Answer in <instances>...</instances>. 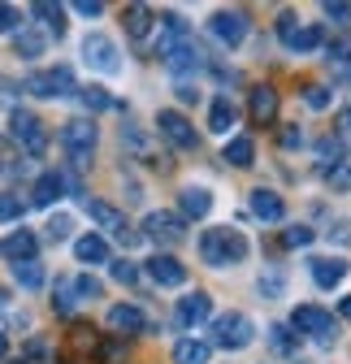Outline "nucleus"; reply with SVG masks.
Returning <instances> with one entry per match:
<instances>
[{"label": "nucleus", "instance_id": "41", "mask_svg": "<svg viewBox=\"0 0 351 364\" xmlns=\"http://www.w3.org/2000/svg\"><path fill=\"white\" fill-rule=\"evenodd\" d=\"M325 18H330L334 26H351V5H347V0H330V5H325Z\"/></svg>", "mask_w": 351, "mask_h": 364}, {"label": "nucleus", "instance_id": "33", "mask_svg": "<svg viewBox=\"0 0 351 364\" xmlns=\"http://www.w3.org/2000/svg\"><path fill=\"white\" fill-rule=\"evenodd\" d=\"M18 57H26V61L43 57V35L39 31H18Z\"/></svg>", "mask_w": 351, "mask_h": 364}, {"label": "nucleus", "instance_id": "51", "mask_svg": "<svg viewBox=\"0 0 351 364\" xmlns=\"http://www.w3.org/2000/svg\"><path fill=\"white\" fill-rule=\"evenodd\" d=\"M338 312H342L347 321H351V295H342V299H338Z\"/></svg>", "mask_w": 351, "mask_h": 364}, {"label": "nucleus", "instance_id": "31", "mask_svg": "<svg viewBox=\"0 0 351 364\" xmlns=\"http://www.w3.org/2000/svg\"><path fill=\"white\" fill-rule=\"evenodd\" d=\"M14 278H18V287H26V291H39L48 273H43V264H39V260H22V264H14Z\"/></svg>", "mask_w": 351, "mask_h": 364}, {"label": "nucleus", "instance_id": "20", "mask_svg": "<svg viewBox=\"0 0 351 364\" xmlns=\"http://www.w3.org/2000/svg\"><path fill=\"white\" fill-rule=\"evenodd\" d=\"M178 208H183L187 221H204V217L212 213V191H208V187H183Z\"/></svg>", "mask_w": 351, "mask_h": 364}, {"label": "nucleus", "instance_id": "39", "mask_svg": "<svg viewBox=\"0 0 351 364\" xmlns=\"http://www.w3.org/2000/svg\"><path fill=\"white\" fill-rule=\"evenodd\" d=\"M22 213H26V200L22 196H14V191L0 196V221H18Z\"/></svg>", "mask_w": 351, "mask_h": 364}, {"label": "nucleus", "instance_id": "46", "mask_svg": "<svg viewBox=\"0 0 351 364\" xmlns=\"http://www.w3.org/2000/svg\"><path fill=\"white\" fill-rule=\"evenodd\" d=\"M282 148H286V152L303 148V130H299V126H286V130H282Z\"/></svg>", "mask_w": 351, "mask_h": 364}, {"label": "nucleus", "instance_id": "16", "mask_svg": "<svg viewBox=\"0 0 351 364\" xmlns=\"http://www.w3.org/2000/svg\"><path fill=\"white\" fill-rule=\"evenodd\" d=\"M109 330H117V334H144L152 326H148V316L135 304H113L109 308Z\"/></svg>", "mask_w": 351, "mask_h": 364}, {"label": "nucleus", "instance_id": "10", "mask_svg": "<svg viewBox=\"0 0 351 364\" xmlns=\"http://www.w3.org/2000/svg\"><path fill=\"white\" fill-rule=\"evenodd\" d=\"M208 31H212V39L222 43V48H239L247 39V14L243 9H217L208 18Z\"/></svg>", "mask_w": 351, "mask_h": 364}, {"label": "nucleus", "instance_id": "35", "mask_svg": "<svg viewBox=\"0 0 351 364\" xmlns=\"http://www.w3.org/2000/svg\"><path fill=\"white\" fill-rule=\"evenodd\" d=\"M303 105H308L313 113H325V109L334 105V96H330V87H321V82H313V87H303Z\"/></svg>", "mask_w": 351, "mask_h": 364}, {"label": "nucleus", "instance_id": "40", "mask_svg": "<svg viewBox=\"0 0 351 364\" xmlns=\"http://www.w3.org/2000/svg\"><path fill=\"white\" fill-rule=\"evenodd\" d=\"M70 287H74V295H78V299H100V295H104V291H100V282H96V278H87V273L70 278Z\"/></svg>", "mask_w": 351, "mask_h": 364}, {"label": "nucleus", "instance_id": "5", "mask_svg": "<svg viewBox=\"0 0 351 364\" xmlns=\"http://www.w3.org/2000/svg\"><path fill=\"white\" fill-rule=\"evenodd\" d=\"M9 134L18 139V148L26 152V156H43L48 152V130H43V122L35 117V113H26V109H14L9 113Z\"/></svg>", "mask_w": 351, "mask_h": 364}, {"label": "nucleus", "instance_id": "14", "mask_svg": "<svg viewBox=\"0 0 351 364\" xmlns=\"http://www.w3.org/2000/svg\"><path fill=\"white\" fill-rule=\"evenodd\" d=\"M278 91L274 87H265V82H260V87H252V96H247V113H252V122L256 126H274L278 122Z\"/></svg>", "mask_w": 351, "mask_h": 364}, {"label": "nucleus", "instance_id": "42", "mask_svg": "<svg viewBox=\"0 0 351 364\" xmlns=\"http://www.w3.org/2000/svg\"><path fill=\"white\" fill-rule=\"evenodd\" d=\"M282 273L274 269V273H265V278H260V295H265V299H282Z\"/></svg>", "mask_w": 351, "mask_h": 364}, {"label": "nucleus", "instance_id": "47", "mask_svg": "<svg viewBox=\"0 0 351 364\" xmlns=\"http://www.w3.org/2000/svg\"><path fill=\"white\" fill-rule=\"evenodd\" d=\"M74 14H82V18H100V14H104V5H100V0H78Z\"/></svg>", "mask_w": 351, "mask_h": 364}, {"label": "nucleus", "instance_id": "1", "mask_svg": "<svg viewBox=\"0 0 351 364\" xmlns=\"http://www.w3.org/2000/svg\"><path fill=\"white\" fill-rule=\"evenodd\" d=\"M200 256L212 269L243 264L247 260V239H243V230H234V225H208V230L200 235Z\"/></svg>", "mask_w": 351, "mask_h": 364}, {"label": "nucleus", "instance_id": "6", "mask_svg": "<svg viewBox=\"0 0 351 364\" xmlns=\"http://www.w3.org/2000/svg\"><path fill=\"white\" fill-rule=\"evenodd\" d=\"M156 130H161V139L173 144L178 152H195V148H200V134H195L191 117L178 113V109H161V113H156Z\"/></svg>", "mask_w": 351, "mask_h": 364}, {"label": "nucleus", "instance_id": "27", "mask_svg": "<svg viewBox=\"0 0 351 364\" xmlns=\"http://www.w3.org/2000/svg\"><path fill=\"white\" fill-rule=\"evenodd\" d=\"M208 343L204 338H178L173 343V364H208Z\"/></svg>", "mask_w": 351, "mask_h": 364}, {"label": "nucleus", "instance_id": "34", "mask_svg": "<svg viewBox=\"0 0 351 364\" xmlns=\"http://www.w3.org/2000/svg\"><path fill=\"white\" fill-rule=\"evenodd\" d=\"M325 182H330V191H338V196H347V191H351V165H347V161H338V165H330V169H325Z\"/></svg>", "mask_w": 351, "mask_h": 364}, {"label": "nucleus", "instance_id": "2", "mask_svg": "<svg viewBox=\"0 0 351 364\" xmlns=\"http://www.w3.org/2000/svg\"><path fill=\"white\" fill-rule=\"evenodd\" d=\"M291 330L308 334V338H313V343H321V347L338 343V321H334L325 308H317V304H299V308L291 312Z\"/></svg>", "mask_w": 351, "mask_h": 364}, {"label": "nucleus", "instance_id": "44", "mask_svg": "<svg viewBox=\"0 0 351 364\" xmlns=\"http://www.w3.org/2000/svg\"><path fill=\"white\" fill-rule=\"evenodd\" d=\"M18 22H22V14H18L14 5H0V35H14Z\"/></svg>", "mask_w": 351, "mask_h": 364}, {"label": "nucleus", "instance_id": "15", "mask_svg": "<svg viewBox=\"0 0 351 364\" xmlns=\"http://www.w3.org/2000/svg\"><path fill=\"white\" fill-rule=\"evenodd\" d=\"M148 278L156 282V287H183L187 282V264L178 260V256H152L148 260Z\"/></svg>", "mask_w": 351, "mask_h": 364}, {"label": "nucleus", "instance_id": "8", "mask_svg": "<svg viewBox=\"0 0 351 364\" xmlns=\"http://www.w3.org/2000/svg\"><path fill=\"white\" fill-rule=\"evenodd\" d=\"M82 61L92 65L96 74H122V53H117V43L100 31H92L82 39Z\"/></svg>", "mask_w": 351, "mask_h": 364}, {"label": "nucleus", "instance_id": "37", "mask_svg": "<svg viewBox=\"0 0 351 364\" xmlns=\"http://www.w3.org/2000/svg\"><path fill=\"white\" fill-rule=\"evenodd\" d=\"M74 304H78V299H74V287H70V278H61L57 291H53V308H57L61 316H74Z\"/></svg>", "mask_w": 351, "mask_h": 364}, {"label": "nucleus", "instance_id": "36", "mask_svg": "<svg viewBox=\"0 0 351 364\" xmlns=\"http://www.w3.org/2000/svg\"><path fill=\"white\" fill-rule=\"evenodd\" d=\"M43 230H48V239H53V243H65V239H70V230H74V217H70V213H53Z\"/></svg>", "mask_w": 351, "mask_h": 364}, {"label": "nucleus", "instance_id": "18", "mask_svg": "<svg viewBox=\"0 0 351 364\" xmlns=\"http://www.w3.org/2000/svg\"><path fill=\"white\" fill-rule=\"evenodd\" d=\"M122 22H126V35L130 39H148L152 26H156V9L152 5H126L122 9Z\"/></svg>", "mask_w": 351, "mask_h": 364}, {"label": "nucleus", "instance_id": "52", "mask_svg": "<svg viewBox=\"0 0 351 364\" xmlns=\"http://www.w3.org/2000/svg\"><path fill=\"white\" fill-rule=\"evenodd\" d=\"M9 351V338H5V330H0V355H5Z\"/></svg>", "mask_w": 351, "mask_h": 364}, {"label": "nucleus", "instance_id": "43", "mask_svg": "<svg viewBox=\"0 0 351 364\" xmlns=\"http://www.w3.org/2000/svg\"><path fill=\"white\" fill-rule=\"evenodd\" d=\"M113 278H117L122 287H135V282H139V269L130 264V260H113Z\"/></svg>", "mask_w": 351, "mask_h": 364}, {"label": "nucleus", "instance_id": "30", "mask_svg": "<svg viewBox=\"0 0 351 364\" xmlns=\"http://www.w3.org/2000/svg\"><path fill=\"white\" fill-rule=\"evenodd\" d=\"M325 61H330V70H334L338 82H351V48H347V43H330Z\"/></svg>", "mask_w": 351, "mask_h": 364}, {"label": "nucleus", "instance_id": "3", "mask_svg": "<svg viewBox=\"0 0 351 364\" xmlns=\"http://www.w3.org/2000/svg\"><path fill=\"white\" fill-rule=\"evenodd\" d=\"M96 122H87V117H74V122H65L61 126V148L70 152V161L78 165V169H87L92 165V152H96Z\"/></svg>", "mask_w": 351, "mask_h": 364}, {"label": "nucleus", "instance_id": "7", "mask_svg": "<svg viewBox=\"0 0 351 364\" xmlns=\"http://www.w3.org/2000/svg\"><path fill=\"white\" fill-rule=\"evenodd\" d=\"M26 91H31V96H39V100H65V96H74V91H78V82H74V74L65 65H57V70L31 74L26 78Z\"/></svg>", "mask_w": 351, "mask_h": 364}, {"label": "nucleus", "instance_id": "24", "mask_svg": "<svg viewBox=\"0 0 351 364\" xmlns=\"http://www.w3.org/2000/svg\"><path fill=\"white\" fill-rule=\"evenodd\" d=\"M239 122V109H234V100L230 96H217L212 100V109H208V130L212 134H230V126Z\"/></svg>", "mask_w": 351, "mask_h": 364}, {"label": "nucleus", "instance_id": "17", "mask_svg": "<svg viewBox=\"0 0 351 364\" xmlns=\"http://www.w3.org/2000/svg\"><path fill=\"white\" fill-rule=\"evenodd\" d=\"M35 252H39V239L31 235V230H14L5 243H0V256H5L9 264H22V260H35Z\"/></svg>", "mask_w": 351, "mask_h": 364}, {"label": "nucleus", "instance_id": "32", "mask_svg": "<svg viewBox=\"0 0 351 364\" xmlns=\"http://www.w3.org/2000/svg\"><path fill=\"white\" fill-rule=\"evenodd\" d=\"M78 100L92 109V113H104V109H113V96L100 87V82H92V87H78Z\"/></svg>", "mask_w": 351, "mask_h": 364}, {"label": "nucleus", "instance_id": "22", "mask_svg": "<svg viewBox=\"0 0 351 364\" xmlns=\"http://www.w3.org/2000/svg\"><path fill=\"white\" fill-rule=\"evenodd\" d=\"M74 260H78V264H109V243H104V235H78V239H74Z\"/></svg>", "mask_w": 351, "mask_h": 364}, {"label": "nucleus", "instance_id": "45", "mask_svg": "<svg viewBox=\"0 0 351 364\" xmlns=\"http://www.w3.org/2000/svg\"><path fill=\"white\" fill-rule=\"evenodd\" d=\"M317 152H321V161H334V165H338V161H342V139H334V134H330V139H321Z\"/></svg>", "mask_w": 351, "mask_h": 364}, {"label": "nucleus", "instance_id": "13", "mask_svg": "<svg viewBox=\"0 0 351 364\" xmlns=\"http://www.w3.org/2000/svg\"><path fill=\"white\" fill-rule=\"evenodd\" d=\"M208 316H212V295L208 291H191V295L178 299V326L183 330H200Z\"/></svg>", "mask_w": 351, "mask_h": 364}, {"label": "nucleus", "instance_id": "11", "mask_svg": "<svg viewBox=\"0 0 351 364\" xmlns=\"http://www.w3.org/2000/svg\"><path fill=\"white\" fill-rule=\"evenodd\" d=\"M87 213H92V221L100 225V230H104V235H113V239H122L126 247H130V243H135V239H139V235H135V230H130V225H126V213H117L113 204H104V200H87Z\"/></svg>", "mask_w": 351, "mask_h": 364}, {"label": "nucleus", "instance_id": "4", "mask_svg": "<svg viewBox=\"0 0 351 364\" xmlns=\"http://www.w3.org/2000/svg\"><path fill=\"white\" fill-rule=\"evenodd\" d=\"M212 334H217V347L222 351H243L256 343V326H252L247 312H222L212 321Z\"/></svg>", "mask_w": 351, "mask_h": 364}, {"label": "nucleus", "instance_id": "9", "mask_svg": "<svg viewBox=\"0 0 351 364\" xmlns=\"http://www.w3.org/2000/svg\"><path fill=\"white\" fill-rule=\"evenodd\" d=\"M278 39L286 43L291 53H317V48H321V26H317V22L303 26L295 14H282V18H278Z\"/></svg>", "mask_w": 351, "mask_h": 364}, {"label": "nucleus", "instance_id": "21", "mask_svg": "<svg viewBox=\"0 0 351 364\" xmlns=\"http://www.w3.org/2000/svg\"><path fill=\"white\" fill-rule=\"evenodd\" d=\"M161 65H165L169 74H195V70L204 65V57H200V48H191V43H178V48H169V53L161 57Z\"/></svg>", "mask_w": 351, "mask_h": 364}, {"label": "nucleus", "instance_id": "48", "mask_svg": "<svg viewBox=\"0 0 351 364\" xmlns=\"http://www.w3.org/2000/svg\"><path fill=\"white\" fill-rule=\"evenodd\" d=\"M178 100H183V105H195V100H200V91H195L191 82H178Z\"/></svg>", "mask_w": 351, "mask_h": 364}, {"label": "nucleus", "instance_id": "50", "mask_svg": "<svg viewBox=\"0 0 351 364\" xmlns=\"http://www.w3.org/2000/svg\"><path fill=\"white\" fill-rule=\"evenodd\" d=\"M330 235H338V243H351V221H338Z\"/></svg>", "mask_w": 351, "mask_h": 364}, {"label": "nucleus", "instance_id": "19", "mask_svg": "<svg viewBox=\"0 0 351 364\" xmlns=\"http://www.w3.org/2000/svg\"><path fill=\"white\" fill-rule=\"evenodd\" d=\"M342 278H347V260H342V256H317V260H313V282H317L321 291H334Z\"/></svg>", "mask_w": 351, "mask_h": 364}, {"label": "nucleus", "instance_id": "23", "mask_svg": "<svg viewBox=\"0 0 351 364\" xmlns=\"http://www.w3.org/2000/svg\"><path fill=\"white\" fill-rule=\"evenodd\" d=\"M252 213H256L260 221H282V217H286V204H282V196H278V191L256 187V191H252Z\"/></svg>", "mask_w": 351, "mask_h": 364}, {"label": "nucleus", "instance_id": "12", "mask_svg": "<svg viewBox=\"0 0 351 364\" xmlns=\"http://www.w3.org/2000/svg\"><path fill=\"white\" fill-rule=\"evenodd\" d=\"M144 235L161 247H173V243H183L187 239V225L183 217H173V213H148L144 217Z\"/></svg>", "mask_w": 351, "mask_h": 364}, {"label": "nucleus", "instance_id": "25", "mask_svg": "<svg viewBox=\"0 0 351 364\" xmlns=\"http://www.w3.org/2000/svg\"><path fill=\"white\" fill-rule=\"evenodd\" d=\"M222 161L234 165V169H252L256 165V144L247 139V134H234V139L226 144V152H222Z\"/></svg>", "mask_w": 351, "mask_h": 364}, {"label": "nucleus", "instance_id": "38", "mask_svg": "<svg viewBox=\"0 0 351 364\" xmlns=\"http://www.w3.org/2000/svg\"><path fill=\"white\" fill-rule=\"evenodd\" d=\"M313 239H317V235L308 230V225H286V230H282V247H291V252H295V247H308Z\"/></svg>", "mask_w": 351, "mask_h": 364}, {"label": "nucleus", "instance_id": "53", "mask_svg": "<svg viewBox=\"0 0 351 364\" xmlns=\"http://www.w3.org/2000/svg\"><path fill=\"white\" fill-rule=\"evenodd\" d=\"M0 105H5V78H0Z\"/></svg>", "mask_w": 351, "mask_h": 364}, {"label": "nucleus", "instance_id": "26", "mask_svg": "<svg viewBox=\"0 0 351 364\" xmlns=\"http://www.w3.org/2000/svg\"><path fill=\"white\" fill-rule=\"evenodd\" d=\"M61 187H65V178H61V173H43L35 187H31V204H39V208L57 204V200H61Z\"/></svg>", "mask_w": 351, "mask_h": 364}, {"label": "nucleus", "instance_id": "49", "mask_svg": "<svg viewBox=\"0 0 351 364\" xmlns=\"http://www.w3.org/2000/svg\"><path fill=\"white\" fill-rule=\"evenodd\" d=\"M338 139H351V109L338 113Z\"/></svg>", "mask_w": 351, "mask_h": 364}, {"label": "nucleus", "instance_id": "29", "mask_svg": "<svg viewBox=\"0 0 351 364\" xmlns=\"http://www.w3.org/2000/svg\"><path fill=\"white\" fill-rule=\"evenodd\" d=\"M269 347L278 355H299V334H291V326H269Z\"/></svg>", "mask_w": 351, "mask_h": 364}, {"label": "nucleus", "instance_id": "28", "mask_svg": "<svg viewBox=\"0 0 351 364\" xmlns=\"http://www.w3.org/2000/svg\"><path fill=\"white\" fill-rule=\"evenodd\" d=\"M31 14H35L43 26H48L57 39L65 35V5H53V0H35V5H31Z\"/></svg>", "mask_w": 351, "mask_h": 364}]
</instances>
